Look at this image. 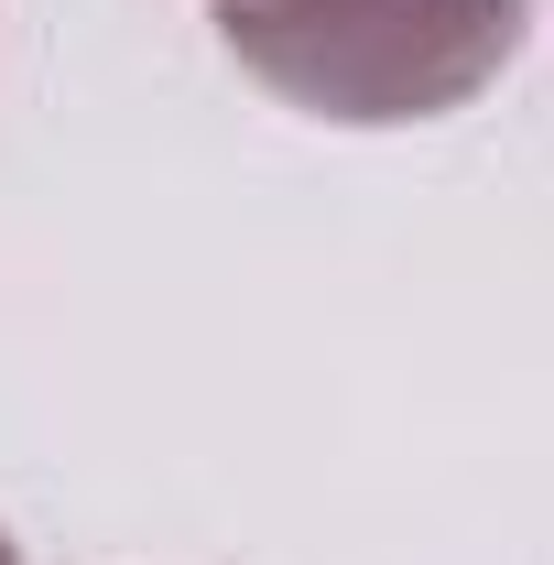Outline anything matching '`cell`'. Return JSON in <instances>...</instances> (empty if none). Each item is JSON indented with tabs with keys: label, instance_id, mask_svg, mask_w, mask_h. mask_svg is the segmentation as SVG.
I'll return each instance as SVG.
<instances>
[{
	"label": "cell",
	"instance_id": "obj_1",
	"mask_svg": "<svg viewBox=\"0 0 554 565\" xmlns=\"http://www.w3.org/2000/svg\"><path fill=\"white\" fill-rule=\"evenodd\" d=\"M533 0H217L228 55L316 120H435L522 55Z\"/></svg>",
	"mask_w": 554,
	"mask_h": 565
},
{
	"label": "cell",
	"instance_id": "obj_2",
	"mask_svg": "<svg viewBox=\"0 0 554 565\" xmlns=\"http://www.w3.org/2000/svg\"><path fill=\"white\" fill-rule=\"evenodd\" d=\"M0 565H11V544H0Z\"/></svg>",
	"mask_w": 554,
	"mask_h": 565
}]
</instances>
